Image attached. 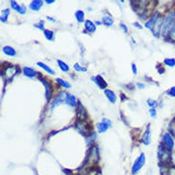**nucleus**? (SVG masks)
<instances>
[{
  "label": "nucleus",
  "instance_id": "nucleus-7",
  "mask_svg": "<svg viewBox=\"0 0 175 175\" xmlns=\"http://www.w3.org/2000/svg\"><path fill=\"white\" fill-rule=\"evenodd\" d=\"M40 80L42 81V83L44 85V86L46 88V98L47 100L50 99L51 96H52V92H53V87L52 86L49 84V82H47L45 79L40 78Z\"/></svg>",
  "mask_w": 175,
  "mask_h": 175
},
{
  "label": "nucleus",
  "instance_id": "nucleus-35",
  "mask_svg": "<svg viewBox=\"0 0 175 175\" xmlns=\"http://www.w3.org/2000/svg\"><path fill=\"white\" fill-rule=\"evenodd\" d=\"M120 26L122 27V29H123V30H124V31H125V33H128V29H127L126 25H124L123 23H121V24H120Z\"/></svg>",
  "mask_w": 175,
  "mask_h": 175
},
{
  "label": "nucleus",
  "instance_id": "nucleus-34",
  "mask_svg": "<svg viewBox=\"0 0 175 175\" xmlns=\"http://www.w3.org/2000/svg\"><path fill=\"white\" fill-rule=\"evenodd\" d=\"M35 27H37V28H39V29H44V22L43 21V22H40V23H39V24H35Z\"/></svg>",
  "mask_w": 175,
  "mask_h": 175
},
{
  "label": "nucleus",
  "instance_id": "nucleus-5",
  "mask_svg": "<svg viewBox=\"0 0 175 175\" xmlns=\"http://www.w3.org/2000/svg\"><path fill=\"white\" fill-rule=\"evenodd\" d=\"M163 23H164V20H163V16H160L154 26V28L152 29V32L154 33V35L155 36H159L161 31L162 30V26H163Z\"/></svg>",
  "mask_w": 175,
  "mask_h": 175
},
{
  "label": "nucleus",
  "instance_id": "nucleus-13",
  "mask_svg": "<svg viewBox=\"0 0 175 175\" xmlns=\"http://www.w3.org/2000/svg\"><path fill=\"white\" fill-rule=\"evenodd\" d=\"M142 141L143 144H145V145H148L150 143V141H151V131H150L149 127H147V129L144 132Z\"/></svg>",
  "mask_w": 175,
  "mask_h": 175
},
{
  "label": "nucleus",
  "instance_id": "nucleus-29",
  "mask_svg": "<svg viewBox=\"0 0 175 175\" xmlns=\"http://www.w3.org/2000/svg\"><path fill=\"white\" fill-rule=\"evenodd\" d=\"M169 37H170V39H171L173 42H174L175 43V23L174 25V27H173V29H171V31H170V33H169Z\"/></svg>",
  "mask_w": 175,
  "mask_h": 175
},
{
  "label": "nucleus",
  "instance_id": "nucleus-6",
  "mask_svg": "<svg viewBox=\"0 0 175 175\" xmlns=\"http://www.w3.org/2000/svg\"><path fill=\"white\" fill-rule=\"evenodd\" d=\"M67 97V93H66L65 91H61V92H60V94H59L58 96L55 98V101H54V103H53L51 109H52V110H54L56 106L60 105V103H62L63 102H66Z\"/></svg>",
  "mask_w": 175,
  "mask_h": 175
},
{
  "label": "nucleus",
  "instance_id": "nucleus-16",
  "mask_svg": "<svg viewBox=\"0 0 175 175\" xmlns=\"http://www.w3.org/2000/svg\"><path fill=\"white\" fill-rule=\"evenodd\" d=\"M3 51L5 55H9V56H15L16 55V50L13 47H10V46H5L3 48Z\"/></svg>",
  "mask_w": 175,
  "mask_h": 175
},
{
  "label": "nucleus",
  "instance_id": "nucleus-37",
  "mask_svg": "<svg viewBox=\"0 0 175 175\" xmlns=\"http://www.w3.org/2000/svg\"><path fill=\"white\" fill-rule=\"evenodd\" d=\"M134 25H135V27H137L138 29H142V26H141V25H140L139 23H135Z\"/></svg>",
  "mask_w": 175,
  "mask_h": 175
},
{
  "label": "nucleus",
  "instance_id": "nucleus-19",
  "mask_svg": "<svg viewBox=\"0 0 175 175\" xmlns=\"http://www.w3.org/2000/svg\"><path fill=\"white\" fill-rule=\"evenodd\" d=\"M37 66H39L40 67H42L43 69H44L46 72H47L49 74H52V75L55 74V71H54L53 69H51L49 67H47V66L46 64H44V63H42V62H37Z\"/></svg>",
  "mask_w": 175,
  "mask_h": 175
},
{
  "label": "nucleus",
  "instance_id": "nucleus-30",
  "mask_svg": "<svg viewBox=\"0 0 175 175\" xmlns=\"http://www.w3.org/2000/svg\"><path fill=\"white\" fill-rule=\"evenodd\" d=\"M169 130H171V133L173 134V135L175 136V120H174L171 124H170V127H169Z\"/></svg>",
  "mask_w": 175,
  "mask_h": 175
},
{
  "label": "nucleus",
  "instance_id": "nucleus-9",
  "mask_svg": "<svg viewBox=\"0 0 175 175\" xmlns=\"http://www.w3.org/2000/svg\"><path fill=\"white\" fill-rule=\"evenodd\" d=\"M11 7L14 9L15 11H16L18 13L23 15L25 14V12H26V7H25L24 5L20 6V5H19L16 2H15V1H11Z\"/></svg>",
  "mask_w": 175,
  "mask_h": 175
},
{
  "label": "nucleus",
  "instance_id": "nucleus-38",
  "mask_svg": "<svg viewBox=\"0 0 175 175\" xmlns=\"http://www.w3.org/2000/svg\"><path fill=\"white\" fill-rule=\"evenodd\" d=\"M47 4H52V3H54V1H47Z\"/></svg>",
  "mask_w": 175,
  "mask_h": 175
},
{
  "label": "nucleus",
  "instance_id": "nucleus-4",
  "mask_svg": "<svg viewBox=\"0 0 175 175\" xmlns=\"http://www.w3.org/2000/svg\"><path fill=\"white\" fill-rule=\"evenodd\" d=\"M162 143L163 145L162 146L165 147L166 149L168 150H172L174 147V138L173 136L171 135V134L169 133H166L164 135H163V139H162Z\"/></svg>",
  "mask_w": 175,
  "mask_h": 175
},
{
  "label": "nucleus",
  "instance_id": "nucleus-15",
  "mask_svg": "<svg viewBox=\"0 0 175 175\" xmlns=\"http://www.w3.org/2000/svg\"><path fill=\"white\" fill-rule=\"evenodd\" d=\"M104 94H105V96L107 97V98H108V100L110 102L112 103H114L116 102L117 96H116V94L112 91H111V90H105L104 91Z\"/></svg>",
  "mask_w": 175,
  "mask_h": 175
},
{
  "label": "nucleus",
  "instance_id": "nucleus-36",
  "mask_svg": "<svg viewBox=\"0 0 175 175\" xmlns=\"http://www.w3.org/2000/svg\"><path fill=\"white\" fill-rule=\"evenodd\" d=\"M132 68H133V73L135 74V73H136V67H135V64H133V65H132Z\"/></svg>",
  "mask_w": 175,
  "mask_h": 175
},
{
  "label": "nucleus",
  "instance_id": "nucleus-14",
  "mask_svg": "<svg viewBox=\"0 0 175 175\" xmlns=\"http://www.w3.org/2000/svg\"><path fill=\"white\" fill-rule=\"evenodd\" d=\"M93 80H95V83L101 89H103V88H105L107 86V84H106L105 80L103 79L102 76H100V75H98L95 78H93Z\"/></svg>",
  "mask_w": 175,
  "mask_h": 175
},
{
  "label": "nucleus",
  "instance_id": "nucleus-3",
  "mask_svg": "<svg viewBox=\"0 0 175 175\" xmlns=\"http://www.w3.org/2000/svg\"><path fill=\"white\" fill-rule=\"evenodd\" d=\"M146 162V157L144 155V154H142L134 162V165L132 166V174H136L144 166Z\"/></svg>",
  "mask_w": 175,
  "mask_h": 175
},
{
  "label": "nucleus",
  "instance_id": "nucleus-21",
  "mask_svg": "<svg viewBox=\"0 0 175 175\" xmlns=\"http://www.w3.org/2000/svg\"><path fill=\"white\" fill-rule=\"evenodd\" d=\"M75 17L79 23H83L85 20V13L82 11H78L75 12Z\"/></svg>",
  "mask_w": 175,
  "mask_h": 175
},
{
  "label": "nucleus",
  "instance_id": "nucleus-23",
  "mask_svg": "<svg viewBox=\"0 0 175 175\" xmlns=\"http://www.w3.org/2000/svg\"><path fill=\"white\" fill-rule=\"evenodd\" d=\"M113 23H114L113 19L110 16H104L103 18V23L106 26H111L113 24Z\"/></svg>",
  "mask_w": 175,
  "mask_h": 175
},
{
  "label": "nucleus",
  "instance_id": "nucleus-12",
  "mask_svg": "<svg viewBox=\"0 0 175 175\" xmlns=\"http://www.w3.org/2000/svg\"><path fill=\"white\" fill-rule=\"evenodd\" d=\"M43 2L41 1V0H34L31 2L30 5H29V8L32 10V11H39L41 9V7L43 6Z\"/></svg>",
  "mask_w": 175,
  "mask_h": 175
},
{
  "label": "nucleus",
  "instance_id": "nucleus-27",
  "mask_svg": "<svg viewBox=\"0 0 175 175\" xmlns=\"http://www.w3.org/2000/svg\"><path fill=\"white\" fill-rule=\"evenodd\" d=\"M44 35H45V37L48 41H52L53 38H54V33L51 30H45L44 31Z\"/></svg>",
  "mask_w": 175,
  "mask_h": 175
},
{
  "label": "nucleus",
  "instance_id": "nucleus-2",
  "mask_svg": "<svg viewBox=\"0 0 175 175\" xmlns=\"http://www.w3.org/2000/svg\"><path fill=\"white\" fill-rule=\"evenodd\" d=\"M158 157H159V159H160L161 163L164 164V165L168 164V163L171 161V159H172L170 150L166 149L165 147H163L162 145H161L160 147H159Z\"/></svg>",
  "mask_w": 175,
  "mask_h": 175
},
{
  "label": "nucleus",
  "instance_id": "nucleus-33",
  "mask_svg": "<svg viewBox=\"0 0 175 175\" xmlns=\"http://www.w3.org/2000/svg\"><path fill=\"white\" fill-rule=\"evenodd\" d=\"M150 115H151V117H156V111H155L154 108H152V109L150 110Z\"/></svg>",
  "mask_w": 175,
  "mask_h": 175
},
{
  "label": "nucleus",
  "instance_id": "nucleus-10",
  "mask_svg": "<svg viewBox=\"0 0 175 175\" xmlns=\"http://www.w3.org/2000/svg\"><path fill=\"white\" fill-rule=\"evenodd\" d=\"M159 16H160V15L158 14L157 12H155L154 14L153 15V16L151 17V19H150L147 23H146L145 26H146L147 29H153V28H154V24H155V23H156V21H157V19H158Z\"/></svg>",
  "mask_w": 175,
  "mask_h": 175
},
{
  "label": "nucleus",
  "instance_id": "nucleus-22",
  "mask_svg": "<svg viewBox=\"0 0 175 175\" xmlns=\"http://www.w3.org/2000/svg\"><path fill=\"white\" fill-rule=\"evenodd\" d=\"M9 13H10V11H9L8 9L2 11V12H1V16H0V19H1L2 22H6V21H7Z\"/></svg>",
  "mask_w": 175,
  "mask_h": 175
},
{
  "label": "nucleus",
  "instance_id": "nucleus-18",
  "mask_svg": "<svg viewBox=\"0 0 175 175\" xmlns=\"http://www.w3.org/2000/svg\"><path fill=\"white\" fill-rule=\"evenodd\" d=\"M85 26H86V30H88L90 33H92V32H94V31L96 30V26H95V25H94V23H93L91 21H90V20L86 21V23H85Z\"/></svg>",
  "mask_w": 175,
  "mask_h": 175
},
{
  "label": "nucleus",
  "instance_id": "nucleus-20",
  "mask_svg": "<svg viewBox=\"0 0 175 175\" xmlns=\"http://www.w3.org/2000/svg\"><path fill=\"white\" fill-rule=\"evenodd\" d=\"M66 103L68 105H70L72 107H74L76 105V98H75V97L73 96V95H67V99H66Z\"/></svg>",
  "mask_w": 175,
  "mask_h": 175
},
{
  "label": "nucleus",
  "instance_id": "nucleus-1",
  "mask_svg": "<svg viewBox=\"0 0 175 175\" xmlns=\"http://www.w3.org/2000/svg\"><path fill=\"white\" fill-rule=\"evenodd\" d=\"M174 23L175 12L174 11H170V12H168L167 16H166V18L164 20V23H163L162 30H161V34H162L163 36L169 35V33H170L171 29H173Z\"/></svg>",
  "mask_w": 175,
  "mask_h": 175
},
{
  "label": "nucleus",
  "instance_id": "nucleus-17",
  "mask_svg": "<svg viewBox=\"0 0 175 175\" xmlns=\"http://www.w3.org/2000/svg\"><path fill=\"white\" fill-rule=\"evenodd\" d=\"M23 73H24V75H25V76L29 77V78H33V77H35V74H36L35 71L33 68L27 67H23Z\"/></svg>",
  "mask_w": 175,
  "mask_h": 175
},
{
  "label": "nucleus",
  "instance_id": "nucleus-31",
  "mask_svg": "<svg viewBox=\"0 0 175 175\" xmlns=\"http://www.w3.org/2000/svg\"><path fill=\"white\" fill-rule=\"evenodd\" d=\"M167 94H168L169 96L173 97V98H175V86L170 88V89L168 90V91H167Z\"/></svg>",
  "mask_w": 175,
  "mask_h": 175
},
{
  "label": "nucleus",
  "instance_id": "nucleus-24",
  "mask_svg": "<svg viewBox=\"0 0 175 175\" xmlns=\"http://www.w3.org/2000/svg\"><path fill=\"white\" fill-rule=\"evenodd\" d=\"M56 81L58 82L59 85H60V86H61L62 87H65V88L71 87V85H70L67 81H66V80H64V79H56Z\"/></svg>",
  "mask_w": 175,
  "mask_h": 175
},
{
  "label": "nucleus",
  "instance_id": "nucleus-11",
  "mask_svg": "<svg viewBox=\"0 0 175 175\" xmlns=\"http://www.w3.org/2000/svg\"><path fill=\"white\" fill-rule=\"evenodd\" d=\"M77 116L79 119H85L86 117V112L85 111V108L83 107V105L79 102L78 103V111H77Z\"/></svg>",
  "mask_w": 175,
  "mask_h": 175
},
{
  "label": "nucleus",
  "instance_id": "nucleus-8",
  "mask_svg": "<svg viewBox=\"0 0 175 175\" xmlns=\"http://www.w3.org/2000/svg\"><path fill=\"white\" fill-rule=\"evenodd\" d=\"M111 126V122L104 118V119H103L101 123H99L98 124V130L100 133H103V132L106 131Z\"/></svg>",
  "mask_w": 175,
  "mask_h": 175
},
{
  "label": "nucleus",
  "instance_id": "nucleus-28",
  "mask_svg": "<svg viewBox=\"0 0 175 175\" xmlns=\"http://www.w3.org/2000/svg\"><path fill=\"white\" fill-rule=\"evenodd\" d=\"M77 129L81 132V133H84V134H85L86 132H88V129L86 128V124H83V125H82V123H78Z\"/></svg>",
  "mask_w": 175,
  "mask_h": 175
},
{
  "label": "nucleus",
  "instance_id": "nucleus-25",
  "mask_svg": "<svg viewBox=\"0 0 175 175\" xmlns=\"http://www.w3.org/2000/svg\"><path fill=\"white\" fill-rule=\"evenodd\" d=\"M164 63H165L166 66L170 67H175V59H173V58L165 59V60H164Z\"/></svg>",
  "mask_w": 175,
  "mask_h": 175
},
{
  "label": "nucleus",
  "instance_id": "nucleus-32",
  "mask_svg": "<svg viewBox=\"0 0 175 175\" xmlns=\"http://www.w3.org/2000/svg\"><path fill=\"white\" fill-rule=\"evenodd\" d=\"M74 68H75V70H77V71H79V72H83V71H86V68H82L78 63H76L75 65H74Z\"/></svg>",
  "mask_w": 175,
  "mask_h": 175
},
{
  "label": "nucleus",
  "instance_id": "nucleus-26",
  "mask_svg": "<svg viewBox=\"0 0 175 175\" xmlns=\"http://www.w3.org/2000/svg\"><path fill=\"white\" fill-rule=\"evenodd\" d=\"M58 65L59 67H60V68L62 70V71H64V72H67L68 70H69V67L65 63V62H63V61H61V60H58Z\"/></svg>",
  "mask_w": 175,
  "mask_h": 175
}]
</instances>
